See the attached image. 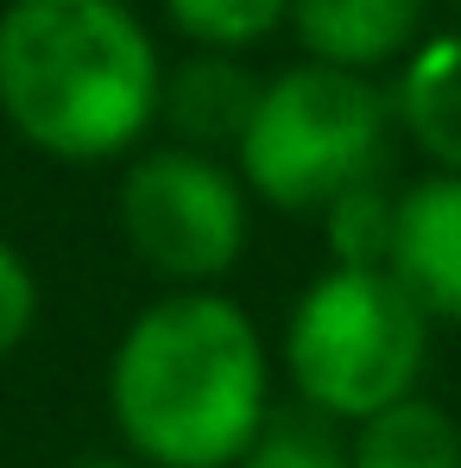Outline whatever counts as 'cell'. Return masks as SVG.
Wrapping results in <instances>:
<instances>
[{"label":"cell","instance_id":"6da1fadb","mask_svg":"<svg viewBox=\"0 0 461 468\" xmlns=\"http://www.w3.org/2000/svg\"><path fill=\"white\" fill-rule=\"evenodd\" d=\"M108 418L146 468H240L272 424V355L222 292H164L108 355Z\"/></svg>","mask_w":461,"mask_h":468},{"label":"cell","instance_id":"7a4b0ae2","mask_svg":"<svg viewBox=\"0 0 461 468\" xmlns=\"http://www.w3.org/2000/svg\"><path fill=\"white\" fill-rule=\"evenodd\" d=\"M164 58L127 0H6L0 121L51 165L133 158L158 127Z\"/></svg>","mask_w":461,"mask_h":468},{"label":"cell","instance_id":"3957f363","mask_svg":"<svg viewBox=\"0 0 461 468\" xmlns=\"http://www.w3.org/2000/svg\"><path fill=\"white\" fill-rule=\"evenodd\" d=\"M392 140V89L329 64H291L266 77L234 171L253 190V203L278 216H322L335 197L380 184Z\"/></svg>","mask_w":461,"mask_h":468},{"label":"cell","instance_id":"277c9868","mask_svg":"<svg viewBox=\"0 0 461 468\" xmlns=\"http://www.w3.org/2000/svg\"><path fill=\"white\" fill-rule=\"evenodd\" d=\"M430 329L436 323L392 272L329 266L298 292L278 361L304 411L354 431L417 392L430 367Z\"/></svg>","mask_w":461,"mask_h":468},{"label":"cell","instance_id":"5b68a950","mask_svg":"<svg viewBox=\"0 0 461 468\" xmlns=\"http://www.w3.org/2000/svg\"><path fill=\"white\" fill-rule=\"evenodd\" d=\"M114 222L127 253L171 292H215V279H228L246 253L253 190L215 153L146 146L120 171Z\"/></svg>","mask_w":461,"mask_h":468},{"label":"cell","instance_id":"8992f818","mask_svg":"<svg viewBox=\"0 0 461 468\" xmlns=\"http://www.w3.org/2000/svg\"><path fill=\"white\" fill-rule=\"evenodd\" d=\"M392 279L424 304L430 323L461 329V177L424 171L398 190V240Z\"/></svg>","mask_w":461,"mask_h":468},{"label":"cell","instance_id":"52a82bcc","mask_svg":"<svg viewBox=\"0 0 461 468\" xmlns=\"http://www.w3.org/2000/svg\"><path fill=\"white\" fill-rule=\"evenodd\" d=\"M424 13L430 0H291L285 26L304 45V64L373 77L424 45Z\"/></svg>","mask_w":461,"mask_h":468},{"label":"cell","instance_id":"ba28073f","mask_svg":"<svg viewBox=\"0 0 461 468\" xmlns=\"http://www.w3.org/2000/svg\"><path fill=\"white\" fill-rule=\"evenodd\" d=\"M266 77H253L228 51H196L183 64L164 70V95H158V127L171 133V146L190 153H240L253 108H259Z\"/></svg>","mask_w":461,"mask_h":468},{"label":"cell","instance_id":"9c48e42d","mask_svg":"<svg viewBox=\"0 0 461 468\" xmlns=\"http://www.w3.org/2000/svg\"><path fill=\"white\" fill-rule=\"evenodd\" d=\"M398 133L430 158V171L461 177V32H430L392 82Z\"/></svg>","mask_w":461,"mask_h":468},{"label":"cell","instance_id":"30bf717a","mask_svg":"<svg viewBox=\"0 0 461 468\" xmlns=\"http://www.w3.org/2000/svg\"><path fill=\"white\" fill-rule=\"evenodd\" d=\"M348 468H461V424L449 405L411 392L348 431Z\"/></svg>","mask_w":461,"mask_h":468},{"label":"cell","instance_id":"8fae6325","mask_svg":"<svg viewBox=\"0 0 461 468\" xmlns=\"http://www.w3.org/2000/svg\"><path fill=\"white\" fill-rule=\"evenodd\" d=\"M329 240V266H354V272H392V240H398V190L392 184H361L348 197H335L322 216Z\"/></svg>","mask_w":461,"mask_h":468},{"label":"cell","instance_id":"7c38bea8","mask_svg":"<svg viewBox=\"0 0 461 468\" xmlns=\"http://www.w3.org/2000/svg\"><path fill=\"white\" fill-rule=\"evenodd\" d=\"M158 6L196 51H228V58L266 45L291 19V0H158Z\"/></svg>","mask_w":461,"mask_h":468},{"label":"cell","instance_id":"4fadbf2b","mask_svg":"<svg viewBox=\"0 0 461 468\" xmlns=\"http://www.w3.org/2000/svg\"><path fill=\"white\" fill-rule=\"evenodd\" d=\"M240 468H348V443L316 411H272V424L240 456Z\"/></svg>","mask_w":461,"mask_h":468},{"label":"cell","instance_id":"5bb4252c","mask_svg":"<svg viewBox=\"0 0 461 468\" xmlns=\"http://www.w3.org/2000/svg\"><path fill=\"white\" fill-rule=\"evenodd\" d=\"M38 304H45V298H38L32 260L0 234V361L26 348V335L38 329Z\"/></svg>","mask_w":461,"mask_h":468},{"label":"cell","instance_id":"9a60e30c","mask_svg":"<svg viewBox=\"0 0 461 468\" xmlns=\"http://www.w3.org/2000/svg\"><path fill=\"white\" fill-rule=\"evenodd\" d=\"M64 468H146V463H133V456H77Z\"/></svg>","mask_w":461,"mask_h":468},{"label":"cell","instance_id":"2e32d148","mask_svg":"<svg viewBox=\"0 0 461 468\" xmlns=\"http://www.w3.org/2000/svg\"><path fill=\"white\" fill-rule=\"evenodd\" d=\"M456 6H461V0H456Z\"/></svg>","mask_w":461,"mask_h":468}]
</instances>
